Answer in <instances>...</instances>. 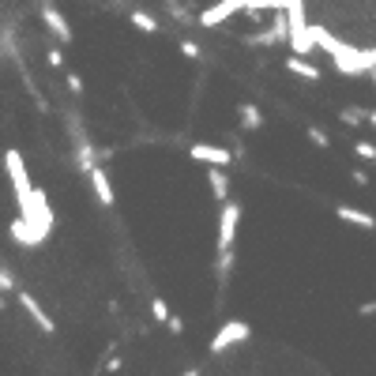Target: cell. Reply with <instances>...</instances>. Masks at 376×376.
Listing matches in <instances>:
<instances>
[{
    "label": "cell",
    "instance_id": "cell-7",
    "mask_svg": "<svg viewBox=\"0 0 376 376\" xmlns=\"http://www.w3.org/2000/svg\"><path fill=\"white\" fill-rule=\"evenodd\" d=\"M188 155H192L196 162H207V166H230V151H226V147L192 143V147H188Z\"/></svg>",
    "mask_w": 376,
    "mask_h": 376
},
{
    "label": "cell",
    "instance_id": "cell-2",
    "mask_svg": "<svg viewBox=\"0 0 376 376\" xmlns=\"http://www.w3.org/2000/svg\"><path fill=\"white\" fill-rule=\"evenodd\" d=\"M4 169H8V181L16 188V199H19V211L31 207V196H34V184L26 177V166H23V155L19 151H4Z\"/></svg>",
    "mask_w": 376,
    "mask_h": 376
},
{
    "label": "cell",
    "instance_id": "cell-9",
    "mask_svg": "<svg viewBox=\"0 0 376 376\" xmlns=\"http://www.w3.org/2000/svg\"><path fill=\"white\" fill-rule=\"evenodd\" d=\"M42 19L53 34H57V42H72V26L64 23V16L57 11V4H49V0H42Z\"/></svg>",
    "mask_w": 376,
    "mask_h": 376
},
{
    "label": "cell",
    "instance_id": "cell-11",
    "mask_svg": "<svg viewBox=\"0 0 376 376\" xmlns=\"http://www.w3.org/2000/svg\"><path fill=\"white\" fill-rule=\"evenodd\" d=\"M207 184H211V196L219 199V204L230 199V173H226L222 166H211L207 169Z\"/></svg>",
    "mask_w": 376,
    "mask_h": 376
},
{
    "label": "cell",
    "instance_id": "cell-1",
    "mask_svg": "<svg viewBox=\"0 0 376 376\" xmlns=\"http://www.w3.org/2000/svg\"><path fill=\"white\" fill-rule=\"evenodd\" d=\"M237 226H241V204L226 199L222 214H219V245H214V275H219V290L230 286V271H234V241H237Z\"/></svg>",
    "mask_w": 376,
    "mask_h": 376
},
{
    "label": "cell",
    "instance_id": "cell-27",
    "mask_svg": "<svg viewBox=\"0 0 376 376\" xmlns=\"http://www.w3.org/2000/svg\"><path fill=\"white\" fill-rule=\"evenodd\" d=\"M372 87H376V68H372Z\"/></svg>",
    "mask_w": 376,
    "mask_h": 376
},
{
    "label": "cell",
    "instance_id": "cell-12",
    "mask_svg": "<svg viewBox=\"0 0 376 376\" xmlns=\"http://www.w3.org/2000/svg\"><path fill=\"white\" fill-rule=\"evenodd\" d=\"M286 72H293L298 79H308V83H313V79H320L316 64H308L305 57H298V53H290V57H286Z\"/></svg>",
    "mask_w": 376,
    "mask_h": 376
},
{
    "label": "cell",
    "instance_id": "cell-17",
    "mask_svg": "<svg viewBox=\"0 0 376 376\" xmlns=\"http://www.w3.org/2000/svg\"><path fill=\"white\" fill-rule=\"evenodd\" d=\"M305 136H308V143L324 147V151H328V147H331V136H328V132H324V128H316V125H313V128H308V132H305Z\"/></svg>",
    "mask_w": 376,
    "mask_h": 376
},
{
    "label": "cell",
    "instance_id": "cell-16",
    "mask_svg": "<svg viewBox=\"0 0 376 376\" xmlns=\"http://www.w3.org/2000/svg\"><path fill=\"white\" fill-rule=\"evenodd\" d=\"M339 120H343V125H350V128H357L361 120H365V110H354V105H346V110L339 113Z\"/></svg>",
    "mask_w": 376,
    "mask_h": 376
},
{
    "label": "cell",
    "instance_id": "cell-29",
    "mask_svg": "<svg viewBox=\"0 0 376 376\" xmlns=\"http://www.w3.org/2000/svg\"><path fill=\"white\" fill-rule=\"evenodd\" d=\"M0 308H4V298H0Z\"/></svg>",
    "mask_w": 376,
    "mask_h": 376
},
{
    "label": "cell",
    "instance_id": "cell-21",
    "mask_svg": "<svg viewBox=\"0 0 376 376\" xmlns=\"http://www.w3.org/2000/svg\"><path fill=\"white\" fill-rule=\"evenodd\" d=\"M64 83H68V90H72V94H83V79H79L75 72H72V75H64Z\"/></svg>",
    "mask_w": 376,
    "mask_h": 376
},
{
    "label": "cell",
    "instance_id": "cell-28",
    "mask_svg": "<svg viewBox=\"0 0 376 376\" xmlns=\"http://www.w3.org/2000/svg\"><path fill=\"white\" fill-rule=\"evenodd\" d=\"M184 376H199V372H184Z\"/></svg>",
    "mask_w": 376,
    "mask_h": 376
},
{
    "label": "cell",
    "instance_id": "cell-10",
    "mask_svg": "<svg viewBox=\"0 0 376 376\" xmlns=\"http://www.w3.org/2000/svg\"><path fill=\"white\" fill-rule=\"evenodd\" d=\"M335 214H339L343 222H350V226H357V230H376V219L369 211H357V207H350V204H339L335 207Z\"/></svg>",
    "mask_w": 376,
    "mask_h": 376
},
{
    "label": "cell",
    "instance_id": "cell-3",
    "mask_svg": "<svg viewBox=\"0 0 376 376\" xmlns=\"http://www.w3.org/2000/svg\"><path fill=\"white\" fill-rule=\"evenodd\" d=\"M249 324H245V320H230V324H226L219 335H214V339H211V354H222V350H230V346L234 343H245L249 339Z\"/></svg>",
    "mask_w": 376,
    "mask_h": 376
},
{
    "label": "cell",
    "instance_id": "cell-13",
    "mask_svg": "<svg viewBox=\"0 0 376 376\" xmlns=\"http://www.w3.org/2000/svg\"><path fill=\"white\" fill-rule=\"evenodd\" d=\"M260 125H263L260 105H241V128H245V132H256Z\"/></svg>",
    "mask_w": 376,
    "mask_h": 376
},
{
    "label": "cell",
    "instance_id": "cell-8",
    "mask_svg": "<svg viewBox=\"0 0 376 376\" xmlns=\"http://www.w3.org/2000/svg\"><path fill=\"white\" fill-rule=\"evenodd\" d=\"M87 177H90V184H94V199H98L102 207H113V204H117V196H113V181L105 177V169H102V166H94Z\"/></svg>",
    "mask_w": 376,
    "mask_h": 376
},
{
    "label": "cell",
    "instance_id": "cell-23",
    "mask_svg": "<svg viewBox=\"0 0 376 376\" xmlns=\"http://www.w3.org/2000/svg\"><path fill=\"white\" fill-rule=\"evenodd\" d=\"M357 313H361V316H376V301H365V305H357Z\"/></svg>",
    "mask_w": 376,
    "mask_h": 376
},
{
    "label": "cell",
    "instance_id": "cell-20",
    "mask_svg": "<svg viewBox=\"0 0 376 376\" xmlns=\"http://www.w3.org/2000/svg\"><path fill=\"white\" fill-rule=\"evenodd\" d=\"M181 53H184L188 61H199V57H204V49H199L196 42H181Z\"/></svg>",
    "mask_w": 376,
    "mask_h": 376
},
{
    "label": "cell",
    "instance_id": "cell-22",
    "mask_svg": "<svg viewBox=\"0 0 376 376\" xmlns=\"http://www.w3.org/2000/svg\"><path fill=\"white\" fill-rule=\"evenodd\" d=\"M166 328H169L173 335H184V324H181V316H169V320H166Z\"/></svg>",
    "mask_w": 376,
    "mask_h": 376
},
{
    "label": "cell",
    "instance_id": "cell-4",
    "mask_svg": "<svg viewBox=\"0 0 376 376\" xmlns=\"http://www.w3.org/2000/svg\"><path fill=\"white\" fill-rule=\"evenodd\" d=\"M16 298H19V305L26 308V316L34 320V328H38V331H46V335H53V331H57V324H53V316L46 313L42 305H38V298H34V293H26V290H16Z\"/></svg>",
    "mask_w": 376,
    "mask_h": 376
},
{
    "label": "cell",
    "instance_id": "cell-26",
    "mask_svg": "<svg viewBox=\"0 0 376 376\" xmlns=\"http://www.w3.org/2000/svg\"><path fill=\"white\" fill-rule=\"evenodd\" d=\"M365 120H369V125H376V110H365Z\"/></svg>",
    "mask_w": 376,
    "mask_h": 376
},
{
    "label": "cell",
    "instance_id": "cell-5",
    "mask_svg": "<svg viewBox=\"0 0 376 376\" xmlns=\"http://www.w3.org/2000/svg\"><path fill=\"white\" fill-rule=\"evenodd\" d=\"M256 0H222V4H214V8H207L204 16H199V23L204 26H219L222 19H230L234 11H241V8H252Z\"/></svg>",
    "mask_w": 376,
    "mask_h": 376
},
{
    "label": "cell",
    "instance_id": "cell-24",
    "mask_svg": "<svg viewBox=\"0 0 376 376\" xmlns=\"http://www.w3.org/2000/svg\"><path fill=\"white\" fill-rule=\"evenodd\" d=\"M49 64H53V68H61V64H64V57H61V49H49Z\"/></svg>",
    "mask_w": 376,
    "mask_h": 376
},
{
    "label": "cell",
    "instance_id": "cell-6",
    "mask_svg": "<svg viewBox=\"0 0 376 376\" xmlns=\"http://www.w3.org/2000/svg\"><path fill=\"white\" fill-rule=\"evenodd\" d=\"M8 234H11V241H19V245H31V249L46 241V234L38 230V226H34L31 219H26V214H19V219L11 222V230H8Z\"/></svg>",
    "mask_w": 376,
    "mask_h": 376
},
{
    "label": "cell",
    "instance_id": "cell-15",
    "mask_svg": "<svg viewBox=\"0 0 376 376\" xmlns=\"http://www.w3.org/2000/svg\"><path fill=\"white\" fill-rule=\"evenodd\" d=\"M19 290V282H16V275L8 271L4 263H0V293H16Z\"/></svg>",
    "mask_w": 376,
    "mask_h": 376
},
{
    "label": "cell",
    "instance_id": "cell-19",
    "mask_svg": "<svg viewBox=\"0 0 376 376\" xmlns=\"http://www.w3.org/2000/svg\"><path fill=\"white\" fill-rule=\"evenodd\" d=\"M354 151H357L361 158H369V162H376V143H369V140H357V143H354Z\"/></svg>",
    "mask_w": 376,
    "mask_h": 376
},
{
    "label": "cell",
    "instance_id": "cell-18",
    "mask_svg": "<svg viewBox=\"0 0 376 376\" xmlns=\"http://www.w3.org/2000/svg\"><path fill=\"white\" fill-rule=\"evenodd\" d=\"M151 308H155V320H158V324H166V320L173 316V308H169L162 298H155V301H151Z\"/></svg>",
    "mask_w": 376,
    "mask_h": 376
},
{
    "label": "cell",
    "instance_id": "cell-25",
    "mask_svg": "<svg viewBox=\"0 0 376 376\" xmlns=\"http://www.w3.org/2000/svg\"><path fill=\"white\" fill-rule=\"evenodd\" d=\"M350 177H354V184H369V173H365V169H354Z\"/></svg>",
    "mask_w": 376,
    "mask_h": 376
},
{
    "label": "cell",
    "instance_id": "cell-14",
    "mask_svg": "<svg viewBox=\"0 0 376 376\" xmlns=\"http://www.w3.org/2000/svg\"><path fill=\"white\" fill-rule=\"evenodd\" d=\"M132 26H140V31H147V34H158V23L147 16V11H132Z\"/></svg>",
    "mask_w": 376,
    "mask_h": 376
}]
</instances>
